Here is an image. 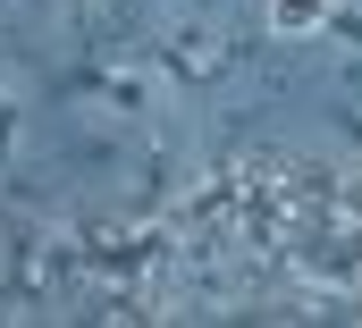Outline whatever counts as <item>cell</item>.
I'll return each instance as SVG.
<instances>
[{
	"instance_id": "6da1fadb",
	"label": "cell",
	"mask_w": 362,
	"mask_h": 328,
	"mask_svg": "<svg viewBox=\"0 0 362 328\" xmlns=\"http://www.w3.org/2000/svg\"><path fill=\"white\" fill-rule=\"evenodd\" d=\"M320 17H329V0H278V8H270V25H278V34H295V25H320Z\"/></svg>"
}]
</instances>
